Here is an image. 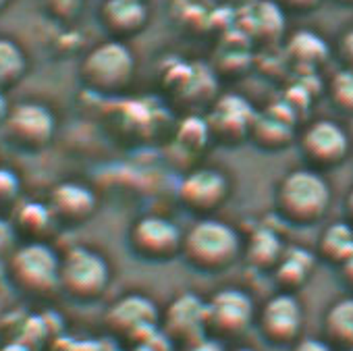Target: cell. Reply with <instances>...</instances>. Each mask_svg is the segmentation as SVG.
Returning <instances> with one entry per match:
<instances>
[{
  "label": "cell",
  "mask_w": 353,
  "mask_h": 351,
  "mask_svg": "<svg viewBox=\"0 0 353 351\" xmlns=\"http://www.w3.org/2000/svg\"><path fill=\"white\" fill-rule=\"evenodd\" d=\"M110 285L108 262L90 248H71L61 258L59 291L77 303L98 301Z\"/></svg>",
  "instance_id": "obj_5"
},
{
  "label": "cell",
  "mask_w": 353,
  "mask_h": 351,
  "mask_svg": "<svg viewBox=\"0 0 353 351\" xmlns=\"http://www.w3.org/2000/svg\"><path fill=\"white\" fill-rule=\"evenodd\" d=\"M314 268V258L305 250H285L279 264L274 266V281L285 293H295L305 285Z\"/></svg>",
  "instance_id": "obj_21"
},
{
  "label": "cell",
  "mask_w": 353,
  "mask_h": 351,
  "mask_svg": "<svg viewBox=\"0 0 353 351\" xmlns=\"http://www.w3.org/2000/svg\"><path fill=\"white\" fill-rule=\"evenodd\" d=\"M19 194H21V181L17 177V172L0 166V210L15 208Z\"/></svg>",
  "instance_id": "obj_28"
},
{
  "label": "cell",
  "mask_w": 353,
  "mask_h": 351,
  "mask_svg": "<svg viewBox=\"0 0 353 351\" xmlns=\"http://www.w3.org/2000/svg\"><path fill=\"white\" fill-rule=\"evenodd\" d=\"M7 281V260H0V285Z\"/></svg>",
  "instance_id": "obj_37"
},
{
  "label": "cell",
  "mask_w": 353,
  "mask_h": 351,
  "mask_svg": "<svg viewBox=\"0 0 353 351\" xmlns=\"http://www.w3.org/2000/svg\"><path fill=\"white\" fill-rule=\"evenodd\" d=\"M28 67L30 63L23 48L15 40L0 36V90L7 92L15 88L26 77Z\"/></svg>",
  "instance_id": "obj_23"
},
{
  "label": "cell",
  "mask_w": 353,
  "mask_h": 351,
  "mask_svg": "<svg viewBox=\"0 0 353 351\" xmlns=\"http://www.w3.org/2000/svg\"><path fill=\"white\" fill-rule=\"evenodd\" d=\"M256 322V305L241 289L216 291L206 301V332L216 341L241 337Z\"/></svg>",
  "instance_id": "obj_9"
},
{
  "label": "cell",
  "mask_w": 353,
  "mask_h": 351,
  "mask_svg": "<svg viewBox=\"0 0 353 351\" xmlns=\"http://www.w3.org/2000/svg\"><path fill=\"white\" fill-rule=\"evenodd\" d=\"M104 324L117 339L143 347L152 334L160 332V314L152 299L131 293L108 308Z\"/></svg>",
  "instance_id": "obj_7"
},
{
  "label": "cell",
  "mask_w": 353,
  "mask_h": 351,
  "mask_svg": "<svg viewBox=\"0 0 353 351\" xmlns=\"http://www.w3.org/2000/svg\"><path fill=\"white\" fill-rule=\"evenodd\" d=\"M9 110H11V104H9V100H7V92L0 90V127L5 125Z\"/></svg>",
  "instance_id": "obj_35"
},
{
  "label": "cell",
  "mask_w": 353,
  "mask_h": 351,
  "mask_svg": "<svg viewBox=\"0 0 353 351\" xmlns=\"http://www.w3.org/2000/svg\"><path fill=\"white\" fill-rule=\"evenodd\" d=\"M183 351H225V349H223L221 341H216V339H212V337H204V339H200L198 343L190 345V347L183 349Z\"/></svg>",
  "instance_id": "obj_33"
},
{
  "label": "cell",
  "mask_w": 353,
  "mask_h": 351,
  "mask_svg": "<svg viewBox=\"0 0 353 351\" xmlns=\"http://www.w3.org/2000/svg\"><path fill=\"white\" fill-rule=\"evenodd\" d=\"M46 204L57 225H67V227L85 225L96 214L98 208V200L94 192L77 181H63L54 185Z\"/></svg>",
  "instance_id": "obj_15"
},
{
  "label": "cell",
  "mask_w": 353,
  "mask_h": 351,
  "mask_svg": "<svg viewBox=\"0 0 353 351\" xmlns=\"http://www.w3.org/2000/svg\"><path fill=\"white\" fill-rule=\"evenodd\" d=\"M291 351H334L324 339H299L291 345Z\"/></svg>",
  "instance_id": "obj_32"
},
{
  "label": "cell",
  "mask_w": 353,
  "mask_h": 351,
  "mask_svg": "<svg viewBox=\"0 0 353 351\" xmlns=\"http://www.w3.org/2000/svg\"><path fill=\"white\" fill-rule=\"evenodd\" d=\"M326 92H328L330 104L339 112L353 117V71H349V69L336 71L330 77Z\"/></svg>",
  "instance_id": "obj_26"
},
{
  "label": "cell",
  "mask_w": 353,
  "mask_h": 351,
  "mask_svg": "<svg viewBox=\"0 0 353 351\" xmlns=\"http://www.w3.org/2000/svg\"><path fill=\"white\" fill-rule=\"evenodd\" d=\"M351 252H353V227L349 223H332L322 231L318 239V256L324 262L339 268L349 258Z\"/></svg>",
  "instance_id": "obj_22"
},
{
  "label": "cell",
  "mask_w": 353,
  "mask_h": 351,
  "mask_svg": "<svg viewBox=\"0 0 353 351\" xmlns=\"http://www.w3.org/2000/svg\"><path fill=\"white\" fill-rule=\"evenodd\" d=\"M293 119H285L283 114H276L272 110L264 114H256L250 139L254 141L256 148L266 150V152H279L291 146L295 137V127Z\"/></svg>",
  "instance_id": "obj_17"
},
{
  "label": "cell",
  "mask_w": 353,
  "mask_h": 351,
  "mask_svg": "<svg viewBox=\"0 0 353 351\" xmlns=\"http://www.w3.org/2000/svg\"><path fill=\"white\" fill-rule=\"evenodd\" d=\"M256 324L262 339L274 347H291L301 339L303 310L293 293L272 295L256 314Z\"/></svg>",
  "instance_id": "obj_12"
},
{
  "label": "cell",
  "mask_w": 353,
  "mask_h": 351,
  "mask_svg": "<svg viewBox=\"0 0 353 351\" xmlns=\"http://www.w3.org/2000/svg\"><path fill=\"white\" fill-rule=\"evenodd\" d=\"M11 225L17 233V237H23L26 241H46L48 233L54 229L57 221L44 202H21L13 208Z\"/></svg>",
  "instance_id": "obj_18"
},
{
  "label": "cell",
  "mask_w": 353,
  "mask_h": 351,
  "mask_svg": "<svg viewBox=\"0 0 353 351\" xmlns=\"http://www.w3.org/2000/svg\"><path fill=\"white\" fill-rule=\"evenodd\" d=\"M324 341L339 351L353 347V297L334 301L324 314Z\"/></svg>",
  "instance_id": "obj_20"
},
{
  "label": "cell",
  "mask_w": 353,
  "mask_h": 351,
  "mask_svg": "<svg viewBox=\"0 0 353 351\" xmlns=\"http://www.w3.org/2000/svg\"><path fill=\"white\" fill-rule=\"evenodd\" d=\"M256 114L252 104L241 96L231 94L221 98L206 121L210 139L223 146H239L243 139H250Z\"/></svg>",
  "instance_id": "obj_14"
},
{
  "label": "cell",
  "mask_w": 353,
  "mask_h": 351,
  "mask_svg": "<svg viewBox=\"0 0 353 351\" xmlns=\"http://www.w3.org/2000/svg\"><path fill=\"white\" fill-rule=\"evenodd\" d=\"M231 351H256V349H252V347H237V349H231Z\"/></svg>",
  "instance_id": "obj_41"
},
{
  "label": "cell",
  "mask_w": 353,
  "mask_h": 351,
  "mask_svg": "<svg viewBox=\"0 0 353 351\" xmlns=\"http://www.w3.org/2000/svg\"><path fill=\"white\" fill-rule=\"evenodd\" d=\"M176 196L190 214L198 219H212L227 204L231 185L225 174L214 168H196L183 177Z\"/></svg>",
  "instance_id": "obj_11"
},
{
  "label": "cell",
  "mask_w": 353,
  "mask_h": 351,
  "mask_svg": "<svg viewBox=\"0 0 353 351\" xmlns=\"http://www.w3.org/2000/svg\"><path fill=\"white\" fill-rule=\"evenodd\" d=\"M9 3H11V0H0V13H5V11H7Z\"/></svg>",
  "instance_id": "obj_40"
},
{
  "label": "cell",
  "mask_w": 353,
  "mask_h": 351,
  "mask_svg": "<svg viewBox=\"0 0 353 351\" xmlns=\"http://www.w3.org/2000/svg\"><path fill=\"white\" fill-rule=\"evenodd\" d=\"M245 11L252 13L256 34H260V40H266V42L279 40L285 28V13L281 11V7L274 0H256Z\"/></svg>",
  "instance_id": "obj_25"
},
{
  "label": "cell",
  "mask_w": 353,
  "mask_h": 351,
  "mask_svg": "<svg viewBox=\"0 0 353 351\" xmlns=\"http://www.w3.org/2000/svg\"><path fill=\"white\" fill-rule=\"evenodd\" d=\"M17 248V233L11 221L0 217V260H7Z\"/></svg>",
  "instance_id": "obj_29"
},
{
  "label": "cell",
  "mask_w": 353,
  "mask_h": 351,
  "mask_svg": "<svg viewBox=\"0 0 353 351\" xmlns=\"http://www.w3.org/2000/svg\"><path fill=\"white\" fill-rule=\"evenodd\" d=\"M83 3L85 0H42V9L52 21L71 23L81 15Z\"/></svg>",
  "instance_id": "obj_27"
},
{
  "label": "cell",
  "mask_w": 353,
  "mask_h": 351,
  "mask_svg": "<svg viewBox=\"0 0 353 351\" xmlns=\"http://www.w3.org/2000/svg\"><path fill=\"white\" fill-rule=\"evenodd\" d=\"M347 210H349V217L353 219V192H351L349 198H347Z\"/></svg>",
  "instance_id": "obj_38"
},
{
  "label": "cell",
  "mask_w": 353,
  "mask_h": 351,
  "mask_svg": "<svg viewBox=\"0 0 353 351\" xmlns=\"http://www.w3.org/2000/svg\"><path fill=\"white\" fill-rule=\"evenodd\" d=\"M98 19L110 40L125 42L145 30L150 11L145 0H104Z\"/></svg>",
  "instance_id": "obj_16"
},
{
  "label": "cell",
  "mask_w": 353,
  "mask_h": 351,
  "mask_svg": "<svg viewBox=\"0 0 353 351\" xmlns=\"http://www.w3.org/2000/svg\"><path fill=\"white\" fill-rule=\"evenodd\" d=\"M0 351H32V347L23 341H9L0 347Z\"/></svg>",
  "instance_id": "obj_36"
},
{
  "label": "cell",
  "mask_w": 353,
  "mask_h": 351,
  "mask_svg": "<svg viewBox=\"0 0 353 351\" xmlns=\"http://www.w3.org/2000/svg\"><path fill=\"white\" fill-rule=\"evenodd\" d=\"M61 256L46 241H26L7 258V281L26 295L46 297L59 291Z\"/></svg>",
  "instance_id": "obj_4"
},
{
  "label": "cell",
  "mask_w": 353,
  "mask_h": 351,
  "mask_svg": "<svg viewBox=\"0 0 353 351\" xmlns=\"http://www.w3.org/2000/svg\"><path fill=\"white\" fill-rule=\"evenodd\" d=\"M243 252L239 233L219 219H198L183 233L181 258L190 268L204 274H219L231 268Z\"/></svg>",
  "instance_id": "obj_1"
},
{
  "label": "cell",
  "mask_w": 353,
  "mask_h": 351,
  "mask_svg": "<svg viewBox=\"0 0 353 351\" xmlns=\"http://www.w3.org/2000/svg\"><path fill=\"white\" fill-rule=\"evenodd\" d=\"M330 206V188L314 168H295L279 181L274 192L276 214L293 227L318 225Z\"/></svg>",
  "instance_id": "obj_2"
},
{
  "label": "cell",
  "mask_w": 353,
  "mask_h": 351,
  "mask_svg": "<svg viewBox=\"0 0 353 351\" xmlns=\"http://www.w3.org/2000/svg\"><path fill=\"white\" fill-rule=\"evenodd\" d=\"M127 245L139 260L166 264L181 258L183 233L172 221L148 214L129 227Z\"/></svg>",
  "instance_id": "obj_6"
},
{
  "label": "cell",
  "mask_w": 353,
  "mask_h": 351,
  "mask_svg": "<svg viewBox=\"0 0 353 351\" xmlns=\"http://www.w3.org/2000/svg\"><path fill=\"white\" fill-rule=\"evenodd\" d=\"M285 54L291 61V65H295L301 71H316L328 57H330V48L328 44L314 32H295L287 46H285Z\"/></svg>",
  "instance_id": "obj_19"
},
{
  "label": "cell",
  "mask_w": 353,
  "mask_h": 351,
  "mask_svg": "<svg viewBox=\"0 0 353 351\" xmlns=\"http://www.w3.org/2000/svg\"><path fill=\"white\" fill-rule=\"evenodd\" d=\"M299 152L312 168H332L347 158L349 137L339 123L320 119L301 131Z\"/></svg>",
  "instance_id": "obj_13"
},
{
  "label": "cell",
  "mask_w": 353,
  "mask_h": 351,
  "mask_svg": "<svg viewBox=\"0 0 353 351\" xmlns=\"http://www.w3.org/2000/svg\"><path fill=\"white\" fill-rule=\"evenodd\" d=\"M334 52H336V59L341 63V69L353 71V30H347L341 34Z\"/></svg>",
  "instance_id": "obj_30"
},
{
  "label": "cell",
  "mask_w": 353,
  "mask_h": 351,
  "mask_svg": "<svg viewBox=\"0 0 353 351\" xmlns=\"http://www.w3.org/2000/svg\"><path fill=\"white\" fill-rule=\"evenodd\" d=\"M345 351H353V347H351V349H345Z\"/></svg>",
  "instance_id": "obj_42"
},
{
  "label": "cell",
  "mask_w": 353,
  "mask_h": 351,
  "mask_svg": "<svg viewBox=\"0 0 353 351\" xmlns=\"http://www.w3.org/2000/svg\"><path fill=\"white\" fill-rule=\"evenodd\" d=\"M339 270H341V279H343V283L353 291V252L349 254V258L339 266Z\"/></svg>",
  "instance_id": "obj_34"
},
{
  "label": "cell",
  "mask_w": 353,
  "mask_h": 351,
  "mask_svg": "<svg viewBox=\"0 0 353 351\" xmlns=\"http://www.w3.org/2000/svg\"><path fill=\"white\" fill-rule=\"evenodd\" d=\"M135 75V57L121 40H106L94 46L79 63V81L98 96L123 94Z\"/></svg>",
  "instance_id": "obj_3"
},
{
  "label": "cell",
  "mask_w": 353,
  "mask_h": 351,
  "mask_svg": "<svg viewBox=\"0 0 353 351\" xmlns=\"http://www.w3.org/2000/svg\"><path fill=\"white\" fill-rule=\"evenodd\" d=\"M283 252H285V248H283L279 235H274L268 229H262V231H256L252 235V239L248 241L245 258L256 270H274Z\"/></svg>",
  "instance_id": "obj_24"
},
{
  "label": "cell",
  "mask_w": 353,
  "mask_h": 351,
  "mask_svg": "<svg viewBox=\"0 0 353 351\" xmlns=\"http://www.w3.org/2000/svg\"><path fill=\"white\" fill-rule=\"evenodd\" d=\"M274 3L281 7V11L287 15H307V13H314L324 0H274Z\"/></svg>",
  "instance_id": "obj_31"
},
{
  "label": "cell",
  "mask_w": 353,
  "mask_h": 351,
  "mask_svg": "<svg viewBox=\"0 0 353 351\" xmlns=\"http://www.w3.org/2000/svg\"><path fill=\"white\" fill-rule=\"evenodd\" d=\"M3 131L11 146L23 152H40L54 139L57 117L40 102H19L11 106Z\"/></svg>",
  "instance_id": "obj_8"
},
{
  "label": "cell",
  "mask_w": 353,
  "mask_h": 351,
  "mask_svg": "<svg viewBox=\"0 0 353 351\" xmlns=\"http://www.w3.org/2000/svg\"><path fill=\"white\" fill-rule=\"evenodd\" d=\"M160 334L168 345L181 351L208 337L206 301L194 293L176 295L160 316Z\"/></svg>",
  "instance_id": "obj_10"
},
{
  "label": "cell",
  "mask_w": 353,
  "mask_h": 351,
  "mask_svg": "<svg viewBox=\"0 0 353 351\" xmlns=\"http://www.w3.org/2000/svg\"><path fill=\"white\" fill-rule=\"evenodd\" d=\"M334 3L341 7H353V0H334Z\"/></svg>",
  "instance_id": "obj_39"
}]
</instances>
